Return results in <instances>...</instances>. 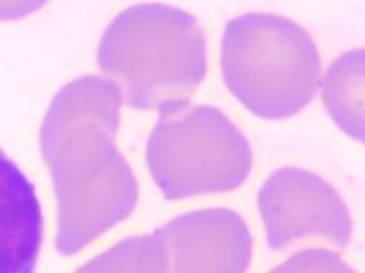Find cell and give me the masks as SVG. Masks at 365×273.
Returning a JSON list of instances; mask_svg holds the SVG:
<instances>
[{
  "label": "cell",
  "mask_w": 365,
  "mask_h": 273,
  "mask_svg": "<svg viewBox=\"0 0 365 273\" xmlns=\"http://www.w3.org/2000/svg\"><path fill=\"white\" fill-rule=\"evenodd\" d=\"M121 97L98 78L76 82L56 104L47 130L58 183L57 250L71 256L128 220L139 181L115 146Z\"/></svg>",
  "instance_id": "1"
},
{
  "label": "cell",
  "mask_w": 365,
  "mask_h": 273,
  "mask_svg": "<svg viewBox=\"0 0 365 273\" xmlns=\"http://www.w3.org/2000/svg\"><path fill=\"white\" fill-rule=\"evenodd\" d=\"M98 63L121 101L163 113L189 103L207 75V40L196 16L165 4L120 12L100 43Z\"/></svg>",
  "instance_id": "2"
},
{
  "label": "cell",
  "mask_w": 365,
  "mask_h": 273,
  "mask_svg": "<svg viewBox=\"0 0 365 273\" xmlns=\"http://www.w3.org/2000/svg\"><path fill=\"white\" fill-rule=\"evenodd\" d=\"M220 66L232 98L263 120L299 114L322 79L320 53L307 29L267 12H247L225 24Z\"/></svg>",
  "instance_id": "3"
},
{
  "label": "cell",
  "mask_w": 365,
  "mask_h": 273,
  "mask_svg": "<svg viewBox=\"0 0 365 273\" xmlns=\"http://www.w3.org/2000/svg\"><path fill=\"white\" fill-rule=\"evenodd\" d=\"M145 161L167 200H186L240 189L252 172L253 150L222 110L189 101L160 113Z\"/></svg>",
  "instance_id": "4"
},
{
  "label": "cell",
  "mask_w": 365,
  "mask_h": 273,
  "mask_svg": "<svg viewBox=\"0 0 365 273\" xmlns=\"http://www.w3.org/2000/svg\"><path fill=\"white\" fill-rule=\"evenodd\" d=\"M257 210L272 250L313 237L344 247L352 237V217L342 195L304 168L273 171L259 189Z\"/></svg>",
  "instance_id": "5"
},
{
  "label": "cell",
  "mask_w": 365,
  "mask_h": 273,
  "mask_svg": "<svg viewBox=\"0 0 365 273\" xmlns=\"http://www.w3.org/2000/svg\"><path fill=\"white\" fill-rule=\"evenodd\" d=\"M154 232L163 244L165 273H247L250 267L253 237L232 209L192 210Z\"/></svg>",
  "instance_id": "6"
},
{
  "label": "cell",
  "mask_w": 365,
  "mask_h": 273,
  "mask_svg": "<svg viewBox=\"0 0 365 273\" xmlns=\"http://www.w3.org/2000/svg\"><path fill=\"white\" fill-rule=\"evenodd\" d=\"M43 239L36 186L0 148V273H36Z\"/></svg>",
  "instance_id": "7"
},
{
  "label": "cell",
  "mask_w": 365,
  "mask_h": 273,
  "mask_svg": "<svg viewBox=\"0 0 365 273\" xmlns=\"http://www.w3.org/2000/svg\"><path fill=\"white\" fill-rule=\"evenodd\" d=\"M364 50L345 51L330 63L320 79L323 105L346 136L364 140Z\"/></svg>",
  "instance_id": "8"
},
{
  "label": "cell",
  "mask_w": 365,
  "mask_h": 273,
  "mask_svg": "<svg viewBox=\"0 0 365 273\" xmlns=\"http://www.w3.org/2000/svg\"><path fill=\"white\" fill-rule=\"evenodd\" d=\"M76 273H165L163 244L155 232L118 241Z\"/></svg>",
  "instance_id": "9"
},
{
  "label": "cell",
  "mask_w": 365,
  "mask_h": 273,
  "mask_svg": "<svg viewBox=\"0 0 365 273\" xmlns=\"http://www.w3.org/2000/svg\"><path fill=\"white\" fill-rule=\"evenodd\" d=\"M269 273H356L338 253L326 249L299 252Z\"/></svg>",
  "instance_id": "10"
},
{
  "label": "cell",
  "mask_w": 365,
  "mask_h": 273,
  "mask_svg": "<svg viewBox=\"0 0 365 273\" xmlns=\"http://www.w3.org/2000/svg\"><path fill=\"white\" fill-rule=\"evenodd\" d=\"M48 0H0V19H14L33 14Z\"/></svg>",
  "instance_id": "11"
}]
</instances>
